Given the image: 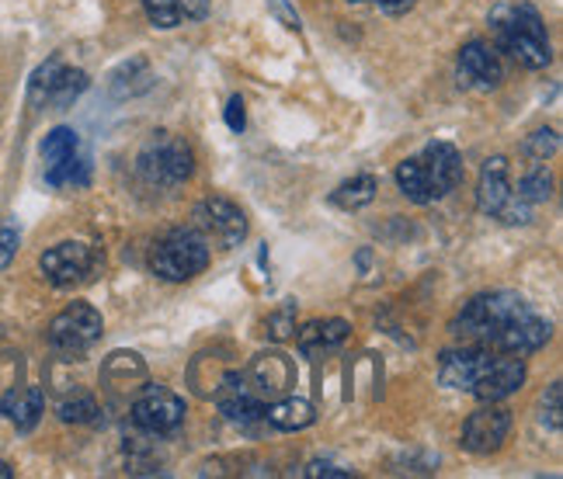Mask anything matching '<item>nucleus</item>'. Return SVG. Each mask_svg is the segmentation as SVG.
<instances>
[{
  "label": "nucleus",
  "instance_id": "obj_1",
  "mask_svg": "<svg viewBox=\"0 0 563 479\" xmlns=\"http://www.w3.org/2000/svg\"><path fill=\"white\" fill-rule=\"evenodd\" d=\"M463 181V157L452 143H428L418 157H407L397 167V188L415 205L442 202Z\"/></svg>",
  "mask_w": 563,
  "mask_h": 479
},
{
  "label": "nucleus",
  "instance_id": "obj_2",
  "mask_svg": "<svg viewBox=\"0 0 563 479\" xmlns=\"http://www.w3.org/2000/svg\"><path fill=\"white\" fill-rule=\"evenodd\" d=\"M490 32H494V49L508 53L518 67L526 70H543L550 67V35L539 11L532 4H497L490 14Z\"/></svg>",
  "mask_w": 563,
  "mask_h": 479
},
{
  "label": "nucleus",
  "instance_id": "obj_3",
  "mask_svg": "<svg viewBox=\"0 0 563 479\" xmlns=\"http://www.w3.org/2000/svg\"><path fill=\"white\" fill-rule=\"evenodd\" d=\"M529 313L532 307L518 292H484V296H473L463 307V313L452 320V334L463 344H481L494 352V344L501 341L508 326H515Z\"/></svg>",
  "mask_w": 563,
  "mask_h": 479
},
{
  "label": "nucleus",
  "instance_id": "obj_4",
  "mask_svg": "<svg viewBox=\"0 0 563 479\" xmlns=\"http://www.w3.org/2000/svg\"><path fill=\"white\" fill-rule=\"evenodd\" d=\"M191 149L175 133H154L136 157V170L150 188H178L191 178Z\"/></svg>",
  "mask_w": 563,
  "mask_h": 479
},
{
  "label": "nucleus",
  "instance_id": "obj_5",
  "mask_svg": "<svg viewBox=\"0 0 563 479\" xmlns=\"http://www.w3.org/2000/svg\"><path fill=\"white\" fill-rule=\"evenodd\" d=\"M209 265V244L199 230H170L157 239L154 254H150V268L164 281H188L202 275Z\"/></svg>",
  "mask_w": 563,
  "mask_h": 479
},
{
  "label": "nucleus",
  "instance_id": "obj_6",
  "mask_svg": "<svg viewBox=\"0 0 563 479\" xmlns=\"http://www.w3.org/2000/svg\"><path fill=\"white\" fill-rule=\"evenodd\" d=\"M104 331V320L95 307H88V302H74V307H67L63 313L53 316L49 323V347L59 355H80L88 352V347L101 337Z\"/></svg>",
  "mask_w": 563,
  "mask_h": 479
},
{
  "label": "nucleus",
  "instance_id": "obj_7",
  "mask_svg": "<svg viewBox=\"0 0 563 479\" xmlns=\"http://www.w3.org/2000/svg\"><path fill=\"white\" fill-rule=\"evenodd\" d=\"M42 160H46V181L53 188L88 181V164L80 160V140L67 125L53 129V133L42 140Z\"/></svg>",
  "mask_w": 563,
  "mask_h": 479
},
{
  "label": "nucleus",
  "instance_id": "obj_8",
  "mask_svg": "<svg viewBox=\"0 0 563 479\" xmlns=\"http://www.w3.org/2000/svg\"><path fill=\"white\" fill-rule=\"evenodd\" d=\"M133 424L143 434H150V438L175 434L185 424V400L178 393H170V389L150 386L133 403Z\"/></svg>",
  "mask_w": 563,
  "mask_h": 479
},
{
  "label": "nucleus",
  "instance_id": "obj_9",
  "mask_svg": "<svg viewBox=\"0 0 563 479\" xmlns=\"http://www.w3.org/2000/svg\"><path fill=\"white\" fill-rule=\"evenodd\" d=\"M216 406H220V413L230 421V424H257L265 421V397L257 393V389L247 382L244 372H236V368H230V372L220 379V386H216Z\"/></svg>",
  "mask_w": 563,
  "mask_h": 479
},
{
  "label": "nucleus",
  "instance_id": "obj_10",
  "mask_svg": "<svg viewBox=\"0 0 563 479\" xmlns=\"http://www.w3.org/2000/svg\"><path fill=\"white\" fill-rule=\"evenodd\" d=\"M95 260L98 257L88 244H80V239H63V244L49 247L38 257V268H42V275H46L49 286L70 289L95 271Z\"/></svg>",
  "mask_w": 563,
  "mask_h": 479
},
{
  "label": "nucleus",
  "instance_id": "obj_11",
  "mask_svg": "<svg viewBox=\"0 0 563 479\" xmlns=\"http://www.w3.org/2000/svg\"><path fill=\"white\" fill-rule=\"evenodd\" d=\"M526 361L522 355H505V352H490L487 361H484V372L481 379H476L473 393L476 400L484 403H501L508 400L511 393H518V389L526 386Z\"/></svg>",
  "mask_w": 563,
  "mask_h": 479
},
{
  "label": "nucleus",
  "instance_id": "obj_12",
  "mask_svg": "<svg viewBox=\"0 0 563 479\" xmlns=\"http://www.w3.org/2000/svg\"><path fill=\"white\" fill-rule=\"evenodd\" d=\"M195 223L223 247H241L247 236V215L241 212V205L223 199V194H212V199L195 209Z\"/></svg>",
  "mask_w": 563,
  "mask_h": 479
},
{
  "label": "nucleus",
  "instance_id": "obj_13",
  "mask_svg": "<svg viewBox=\"0 0 563 479\" xmlns=\"http://www.w3.org/2000/svg\"><path fill=\"white\" fill-rule=\"evenodd\" d=\"M511 431V410L497 406V403H487L476 413H470L466 424H463V448L473 452V455H490L505 445Z\"/></svg>",
  "mask_w": 563,
  "mask_h": 479
},
{
  "label": "nucleus",
  "instance_id": "obj_14",
  "mask_svg": "<svg viewBox=\"0 0 563 479\" xmlns=\"http://www.w3.org/2000/svg\"><path fill=\"white\" fill-rule=\"evenodd\" d=\"M505 80V67L497 59V49L487 42L473 38L460 49V83L476 87V91H497Z\"/></svg>",
  "mask_w": 563,
  "mask_h": 479
},
{
  "label": "nucleus",
  "instance_id": "obj_15",
  "mask_svg": "<svg viewBox=\"0 0 563 479\" xmlns=\"http://www.w3.org/2000/svg\"><path fill=\"white\" fill-rule=\"evenodd\" d=\"M247 382L262 393L265 400H275L282 393H289V386L296 379V368L292 361L282 355V352H265V355H257L247 368Z\"/></svg>",
  "mask_w": 563,
  "mask_h": 479
},
{
  "label": "nucleus",
  "instance_id": "obj_16",
  "mask_svg": "<svg viewBox=\"0 0 563 479\" xmlns=\"http://www.w3.org/2000/svg\"><path fill=\"white\" fill-rule=\"evenodd\" d=\"M515 199L511 181H508V160L505 157H490L481 170V185H476V209L490 220L505 212V205Z\"/></svg>",
  "mask_w": 563,
  "mask_h": 479
},
{
  "label": "nucleus",
  "instance_id": "obj_17",
  "mask_svg": "<svg viewBox=\"0 0 563 479\" xmlns=\"http://www.w3.org/2000/svg\"><path fill=\"white\" fill-rule=\"evenodd\" d=\"M349 334H352V326H349V320H313V323H307L299 331V352L302 355H328V352H338V347L349 341Z\"/></svg>",
  "mask_w": 563,
  "mask_h": 479
},
{
  "label": "nucleus",
  "instance_id": "obj_18",
  "mask_svg": "<svg viewBox=\"0 0 563 479\" xmlns=\"http://www.w3.org/2000/svg\"><path fill=\"white\" fill-rule=\"evenodd\" d=\"M42 410H46V397H42L38 386H21L0 400V413L18 427V431H32L42 421Z\"/></svg>",
  "mask_w": 563,
  "mask_h": 479
},
{
  "label": "nucleus",
  "instance_id": "obj_19",
  "mask_svg": "<svg viewBox=\"0 0 563 479\" xmlns=\"http://www.w3.org/2000/svg\"><path fill=\"white\" fill-rule=\"evenodd\" d=\"M265 417L275 431H302L317 421L313 403L299 397H275L272 406H265Z\"/></svg>",
  "mask_w": 563,
  "mask_h": 479
},
{
  "label": "nucleus",
  "instance_id": "obj_20",
  "mask_svg": "<svg viewBox=\"0 0 563 479\" xmlns=\"http://www.w3.org/2000/svg\"><path fill=\"white\" fill-rule=\"evenodd\" d=\"M376 178L373 174H358V178H352V181H344L334 194H331V202L338 205V209H344V212H355V209H362V205H369L373 199H376Z\"/></svg>",
  "mask_w": 563,
  "mask_h": 479
},
{
  "label": "nucleus",
  "instance_id": "obj_21",
  "mask_svg": "<svg viewBox=\"0 0 563 479\" xmlns=\"http://www.w3.org/2000/svg\"><path fill=\"white\" fill-rule=\"evenodd\" d=\"M518 199L522 202H529V205H539V202H547L550 194H553V174L539 164V167H532L526 178H522V185H518Z\"/></svg>",
  "mask_w": 563,
  "mask_h": 479
},
{
  "label": "nucleus",
  "instance_id": "obj_22",
  "mask_svg": "<svg viewBox=\"0 0 563 479\" xmlns=\"http://www.w3.org/2000/svg\"><path fill=\"white\" fill-rule=\"evenodd\" d=\"M84 91H88V74L63 67V74L56 77V83H53V91H49L46 101H53L56 108H67V104H74V98H80Z\"/></svg>",
  "mask_w": 563,
  "mask_h": 479
},
{
  "label": "nucleus",
  "instance_id": "obj_23",
  "mask_svg": "<svg viewBox=\"0 0 563 479\" xmlns=\"http://www.w3.org/2000/svg\"><path fill=\"white\" fill-rule=\"evenodd\" d=\"M56 413H59V421H63V424H95L101 410H98V400H95V397L80 393V397L63 400Z\"/></svg>",
  "mask_w": 563,
  "mask_h": 479
},
{
  "label": "nucleus",
  "instance_id": "obj_24",
  "mask_svg": "<svg viewBox=\"0 0 563 479\" xmlns=\"http://www.w3.org/2000/svg\"><path fill=\"white\" fill-rule=\"evenodd\" d=\"M143 11L150 18L154 29H178L181 25V11H178V0H143Z\"/></svg>",
  "mask_w": 563,
  "mask_h": 479
},
{
  "label": "nucleus",
  "instance_id": "obj_25",
  "mask_svg": "<svg viewBox=\"0 0 563 479\" xmlns=\"http://www.w3.org/2000/svg\"><path fill=\"white\" fill-rule=\"evenodd\" d=\"M522 149L532 157V160H550L556 149H560V136H556V129H536V133L522 143Z\"/></svg>",
  "mask_w": 563,
  "mask_h": 479
},
{
  "label": "nucleus",
  "instance_id": "obj_26",
  "mask_svg": "<svg viewBox=\"0 0 563 479\" xmlns=\"http://www.w3.org/2000/svg\"><path fill=\"white\" fill-rule=\"evenodd\" d=\"M560 400H563L560 382H553L547 393H543V400H539V424L550 427V431H560L563 427V406H560Z\"/></svg>",
  "mask_w": 563,
  "mask_h": 479
},
{
  "label": "nucleus",
  "instance_id": "obj_27",
  "mask_svg": "<svg viewBox=\"0 0 563 479\" xmlns=\"http://www.w3.org/2000/svg\"><path fill=\"white\" fill-rule=\"evenodd\" d=\"M59 74H63V63H59V59H49L46 67H42V70L32 77V101L49 98V91H53V83H56Z\"/></svg>",
  "mask_w": 563,
  "mask_h": 479
},
{
  "label": "nucleus",
  "instance_id": "obj_28",
  "mask_svg": "<svg viewBox=\"0 0 563 479\" xmlns=\"http://www.w3.org/2000/svg\"><path fill=\"white\" fill-rule=\"evenodd\" d=\"M268 331H272V337H275V341L292 337V331H296V307H292V302H289V307H282L278 313H272V316H268Z\"/></svg>",
  "mask_w": 563,
  "mask_h": 479
},
{
  "label": "nucleus",
  "instance_id": "obj_29",
  "mask_svg": "<svg viewBox=\"0 0 563 479\" xmlns=\"http://www.w3.org/2000/svg\"><path fill=\"white\" fill-rule=\"evenodd\" d=\"M18 254V230L4 226L0 230V271H4Z\"/></svg>",
  "mask_w": 563,
  "mask_h": 479
},
{
  "label": "nucleus",
  "instance_id": "obj_30",
  "mask_svg": "<svg viewBox=\"0 0 563 479\" xmlns=\"http://www.w3.org/2000/svg\"><path fill=\"white\" fill-rule=\"evenodd\" d=\"M227 125H230V133H244V125H247V112H244V101L241 98H230L227 101Z\"/></svg>",
  "mask_w": 563,
  "mask_h": 479
},
{
  "label": "nucleus",
  "instance_id": "obj_31",
  "mask_svg": "<svg viewBox=\"0 0 563 479\" xmlns=\"http://www.w3.org/2000/svg\"><path fill=\"white\" fill-rule=\"evenodd\" d=\"M307 476H310V479H320V476L349 479V476H355V472H352V469H344V466H338V463H323V459H317V463L307 466Z\"/></svg>",
  "mask_w": 563,
  "mask_h": 479
},
{
  "label": "nucleus",
  "instance_id": "obj_32",
  "mask_svg": "<svg viewBox=\"0 0 563 479\" xmlns=\"http://www.w3.org/2000/svg\"><path fill=\"white\" fill-rule=\"evenodd\" d=\"M178 11L188 21H202L209 14V0H178Z\"/></svg>",
  "mask_w": 563,
  "mask_h": 479
},
{
  "label": "nucleus",
  "instance_id": "obj_33",
  "mask_svg": "<svg viewBox=\"0 0 563 479\" xmlns=\"http://www.w3.org/2000/svg\"><path fill=\"white\" fill-rule=\"evenodd\" d=\"M268 4L275 8V14H278L282 21H286V29H292V32H299V29H302V25H299V14H292V11H289L286 0H268Z\"/></svg>",
  "mask_w": 563,
  "mask_h": 479
},
{
  "label": "nucleus",
  "instance_id": "obj_34",
  "mask_svg": "<svg viewBox=\"0 0 563 479\" xmlns=\"http://www.w3.org/2000/svg\"><path fill=\"white\" fill-rule=\"evenodd\" d=\"M373 4L386 14H407L410 8L418 4V0H373Z\"/></svg>",
  "mask_w": 563,
  "mask_h": 479
},
{
  "label": "nucleus",
  "instance_id": "obj_35",
  "mask_svg": "<svg viewBox=\"0 0 563 479\" xmlns=\"http://www.w3.org/2000/svg\"><path fill=\"white\" fill-rule=\"evenodd\" d=\"M11 476H14V469L4 459H0V479H11Z\"/></svg>",
  "mask_w": 563,
  "mask_h": 479
},
{
  "label": "nucleus",
  "instance_id": "obj_36",
  "mask_svg": "<svg viewBox=\"0 0 563 479\" xmlns=\"http://www.w3.org/2000/svg\"><path fill=\"white\" fill-rule=\"evenodd\" d=\"M352 4H362V0H352Z\"/></svg>",
  "mask_w": 563,
  "mask_h": 479
}]
</instances>
